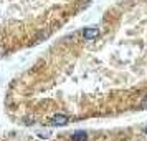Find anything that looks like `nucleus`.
Masks as SVG:
<instances>
[{
    "instance_id": "nucleus-1",
    "label": "nucleus",
    "mask_w": 147,
    "mask_h": 141,
    "mask_svg": "<svg viewBox=\"0 0 147 141\" xmlns=\"http://www.w3.org/2000/svg\"><path fill=\"white\" fill-rule=\"evenodd\" d=\"M58 0H0V58L32 48L55 30Z\"/></svg>"
},
{
    "instance_id": "nucleus-2",
    "label": "nucleus",
    "mask_w": 147,
    "mask_h": 141,
    "mask_svg": "<svg viewBox=\"0 0 147 141\" xmlns=\"http://www.w3.org/2000/svg\"><path fill=\"white\" fill-rule=\"evenodd\" d=\"M81 37L84 38V40H94V38H98L99 37V28H83L81 30Z\"/></svg>"
},
{
    "instance_id": "nucleus-3",
    "label": "nucleus",
    "mask_w": 147,
    "mask_h": 141,
    "mask_svg": "<svg viewBox=\"0 0 147 141\" xmlns=\"http://www.w3.org/2000/svg\"><path fill=\"white\" fill-rule=\"evenodd\" d=\"M146 133H147V128H146Z\"/></svg>"
}]
</instances>
